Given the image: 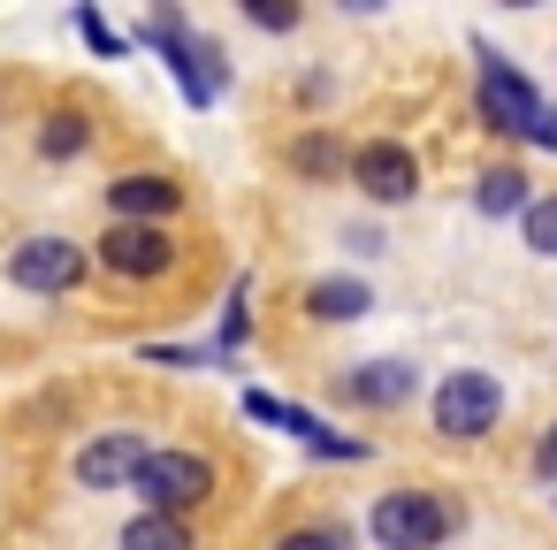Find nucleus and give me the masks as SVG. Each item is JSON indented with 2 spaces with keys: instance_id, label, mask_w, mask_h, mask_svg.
Wrapping results in <instances>:
<instances>
[{
  "instance_id": "f03ea898",
  "label": "nucleus",
  "mask_w": 557,
  "mask_h": 550,
  "mask_svg": "<svg viewBox=\"0 0 557 550\" xmlns=\"http://www.w3.org/2000/svg\"><path fill=\"white\" fill-rule=\"evenodd\" d=\"M169 70H176V85H184V100L191 108H214L222 100V85H230V62L214 54V39H191V24L176 16V9H153V24L138 32Z\"/></svg>"
},
{
  "instance_id": "ddd939ff",
  "label": "nucleus",
  "mask_w": 557,
  "mask_h": 550,
  "mask_svg": "<svg viewBox=\"0 0 557 550\" xmlns=\"http://www.w3.org/2000/svg\"><path fill=\"white\" fill-rule=\"evenodd\" d=\"M123 550H191V527L176 512H138L123 527Z\"/></svg>"
},
{
  "instance_id": "2eb2a0df",
  "label": "nucleus",
  "mask_w": 557,
  "mask_h": 550,
  "mask_svg": "<svg viewBox=\"0 0 557 550\" xmlns=\"http://www.w3.org/2000/svg\"><path fill=\"white\" fill-rule=\"evenodd\" d=\"M92 146V123L77 115V108H62V115H47V131H39V154L47 161H77Z\"/></svg>"
},
{
  "instance_id": "20e7f679",
  "label": "nucleus",
  "mask_w": 557,
  "mask_h": 550,
  "mask_svg": "<svg viewBox=\"0 0 557 550\" xmlns=\"http://www.w3.org/2000/svg\"><path fill=\"white\" fill-rule=\"evenodd\" d=\"M138 497H146V512H176L184 520L191 504L214 497V466L199 451H153L146 474H138Z\"/></svg>"
},
{
  "instance_id": "dca6fc26",
  "label": "nucleus",
  "mask_w": 557,
  "mask_h": 550,
  "mask_svg": "<svg viewBox=\"0 0 557 550\" xmlns=\"http://www.w3.org/2000/svg\"><path fill=\"white\" fill-rule=\"evenodd\" d=\"M473 199H481V215H527V207H534V192H527L519 169H488Z\"/></svg>"
},
{
  "instance_id": "6e6552de",
  "label": "nucleus",
  "mask_w": 557,
  "mask_h": 550,
  "mask_svg": "<svg viewBox=\"0 0 557 550\" xmlns=\"http://www.w3.org/2000/svg\"><path fill=\"white\" fill-rule=\"evenodd\" d=\"M351 184H359L367 199L397 207V199H412V192H420V161H412L397 138H374V146H359V154H351Z\"/></svg>"
},
{
  "instance_id": "f257e3e1",
  "label": "nucleus",
  "mask_w": 557,
  "mask_h": 550,
  "mask_svg": "<svg viewBox=\"0 0 557 550\" xmlns=\"http://www.w3.org/2000/svg\"><path fill=\"white\" fill-rule=\"evenodd\" d=\"M473 62H481V115H488L496 131L534 138V146H549V154H557V108H549V100H542V93H534L504 54H488V47H481Z\"/></svg>"
},
{
  "instance_id": "9d476101",
  "label": "nucleus",
  "mask_w": 557,
  "mask_h": 550,
  "mask_svg": "<svg viewBox=\"0 0 557 550\" xmlns=\"http://www.w3.org/2000/svg\"><path fill=\"white\" fill-rule=\"evenodd\" d=\"M176 199H184V184H169L161 169H131V176H115V184H108L115 222H169V215H176Z\"/></svg>"
},
{
  "instance_id": "4be33fe9",
  "label": "nucleus",
  "mask_w": 557,
  "mask_h": 550,
  "mask_svg": "<svg viewBox=\"0 0 557 550\" xmlns=\"http://www.w3.org/2000/svg\"><path fill=\"white\" fill-rule=\"evenodd\" d=\"M542 474H557V428H549V443H542Z\"/></svg>"
},
{
  "instance_id": "39448f33",
  "label": "nucleus",
  "mask_w": 557,
  "mask_h": 550,
  "mask_svg": "<svg viewBox=\"0 0 557 550\" xmlns=\"http://www.w3.org/2000/svg\"><path fill=\"white\" fill-rule=\"evenodd\" d=\"M496 413H504V382L496 375H481V367L443 375V390H435V428L443 436H488Z\"/></svg>"
},
{
  "instance_id": "4468645a",
  "label": "nucleus",
  "mask_w": 557,
  "mask_h": 550,
  "mask_svg": "<svg viewBox=\"0 0 557 550\" xmlns=\"http://www.w3.org/2000/svg\"><path fill=\"white\" fill-rule=\"evenodd\" d=\"M245 413H252V420H268V428H283V436H298V443H313V436H321V420H313L306 405H283V398H268V390H245Z\"/></svg>"
},
{
  "instance_id": "6ab92c4d",
  "label": "nucleus",
  "mask_w": 557,
  "mask_h": 550,
  "mask_svg": "<svg viewBox=\"0 0 557 550\" xmlns=\"http://www.w3.org/2000/svg\"><path fill=\"white\" fill-rule=\"evenodd\" d=\"M519 222H527V245L557 260V192H549V199H534V207H527Z\"/></svg>"
},
{
  "instance_id": "aec40b11",
  "label": "nucleus",
  "mask_w": 557,
  "mask_h": 550,
  "mask_svg": "<svg viewBox=\"0 0 557 550\" xmlns=\"http://www.w3.org/2000/svg\"><path fill=\"white\" fill-rule=\"evenodd\" d=\"M275 550H351V542H344V535H329V527H290Z\"/></svg>"
},
{
  "instance_id": "1a4fd4ad",
  "label": "nucleus",
  "mask_w": 557,
  "mask_h": 550,
  "mask_svg": "<svg viewBox=\"0 0 557 550\" xmlns=\"http://www.w3.org/2000/svg\"><path fill=\"white\" fill-rule=\"evenodd\" d=\"M146 459H153V451H146L131 428H115V436H92V443L77 451V481H85V489H138Z\"/></svg>"
},
{
  "instance_id": "9b49d317",
  "label": "nucleus",
  "mask_w": 557,
  "mask_h": 550,
  "mask_svg": "<svg viewBox=\"0 0 557 550\" xmlns=\"http://www.w3.org/2000/svg\"><path fill=\"white\" fill-rule=\"evenodd\" d=\"M412 382H420V375H412L405 359H367V367L336 375V398H344V405H405Z\"/></svg>"
},
{
  "instance_id": "f3484780",
  "label": "nucleus",
  "mask_w": 557,
  "mask_h": 550,
  "mask_svg": "<svg viewBox=\"0 0 557 550\" xmlns=\"http://www.w3.org/2000/svg\"><path fill=\"white\" fill-rule=\"evenodd\" d=\"M77 39H85L100 62H123V54H131V39H123V32H115L100 9H77Z\"/></svg>"
},
{
  "instance_id": "0eeeda50",
  "label": "nucleus",
  "mask_w": 557,
  "mask_h": 550,
  "mask_svg": "<svg viewBox=\"0 0 557 550\" xmlns=\"http://www.w3.org/2000/svg\"><path fill=\"white\" fill-rule=\"evenodd\" d=\"M100 260H108L115 276H131V283H153V276H169L176 245H169V230H161V222H108Z\"/></svg>"
},
{
  "instance_id": "423d86ee",
  "label": "nucleus",
  "mask_w": 557,
  "mask_h": 550,
  "mask_svg": "<svg viewBox=\"0 0 557 550\" xmlns=\"http://www.w3.org/2000/svg\"><path fill=\"white\" fill-rule=\"evenodd\" d=\"M9 276H16V291H32V298H62V291H77V276H85V253H77L70 237H24L16 260H9Z\"/></svg>"
},
{
  "instance_id": "7ed1b4c3",
  "label": "nucleus",
  "mask_w": 557,
  "mask_h": 550,
  "mask_svg": "<svg viewBox=\"0 0 557 550\" xmlns=\"http://www.w3.org/2000/svg\"><path fill=\"white\" fill-rule=\"evenodd\" d=\"M450 527H458V512H450L435 489H389V497H374V512H367V535H374L382 550H443Z\"/></svg>"
},
{
  "instance_id": "412c9836",
  "label": "nucleus",
  "mask_w": 557,
  "mask_h": 550,
  "mask_svg": "<svg viewBox=\"0 0 557 550\" xmlns=\"http://www.w3.org/2000/svg\"><path fill=\"white\" fill-rule=\"evenodd\" d=\"M245 16H252L260 32H290V24H298V9H283V0H252Z\"/></svg>"
},
{
  "instance_id": "f8f14e48",
  "label": "nucleus",
  "mask_w": 557,
  "mask_h": 550,
  "mask_svg": "<svg viewBox=\"0 0 557 550\" xmlns=\"http://www.w3.org/2000/svg\"><path fill=\"white\" fill-rule=\"evenodd\" d=\"M367 306H374V291L351 283V276H321V283L306 291V314H313V321H359Z\"/></svg>"
},
{
  "instance_id": "a211bd4d",
  "label": "nucleus",
  "mask_w": 557,
  "mask_h": 550,
  "mask_svg": "<svg viewBox=\"0 0 557 550\" xmlns=\"http://www.w3.org/2000/svg\"><path fill=\"white\" fill-rule=\"evenodd\" d=\"M290 161H298L306 176H336V169H351V154H344L336 138H321V131H313V138H298V146H290Z\"/></svg>"
}]
</instances>
